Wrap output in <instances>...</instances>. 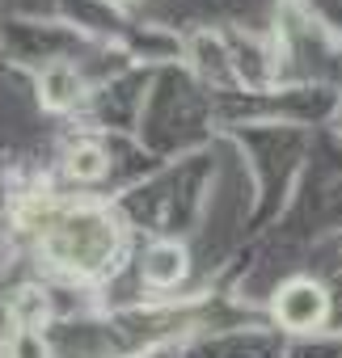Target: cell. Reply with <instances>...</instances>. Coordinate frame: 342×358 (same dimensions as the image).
Returning a JSON list of instances; mask_svg holds the SVG:
<instances>
[{
    "instance_id": "52a82bcc",
    "label": "cell",
    "mask_w": 342,
    "mask_h": 358,
    "mask_svg": "<svg viewBox=\"0 0 342 358\" xmlns=\"http://www.w3.org/2000/svg\"><path fill=\"white\" fill-rule=\"evenodd\" d=\"M9 358H51V350L34 329H18L9 341Z\"/></svg>"
},
{
    "instance_id": "5b68a950",
    "label": "cell",
    "mask_w": 342,
    "mask_h": 358,
    "mask_svg": "<svg viewBox=\"0 0 342 358\" xmlns=\"http://www.w3.org/2000/svg\"><path fill=\"white\" fill-rule=\"evenodd\" d=\"M106 169H110V160L97 143H76L68 152V177L72 182H102Z\"/></svg>"
},
{
    "instance_id": "8992f818",
    "label": "cell",
    "mask_w": 342,
    "mask_h": 358,
    "mask_svg": "<svg viewBox=\"0 0 342 358\" xmlns=\"http://www.w3.org/2000/svg\"><path fill=\"white\" fill-rule=\"evenodd\" d=\"M13 316H18V324H22V329H34V324L47 316V295H43V291H34V287H26V291L13 299Z\"/></svg>"
},
{
    "instance_id": "7a4b0ae2",
    "label": "cell",
    "mask_w": 342,
    "mask_h": 358,
    "mask_svg": "<svg viewBox=\"0 0 342 358\" xmlns=\"http://www.w3.org/2000/svg\"><path fill=\"white\" fill-rule=\"evenodd\" d=\"M275 316L283 329H296V333H308V329H321L325 316H329V295L321 282L313 278H292L279 287L275 295Z\"/></svg>"
},
{
    "instance_id": "3957f363",
    "label": "cell",
    "mask_w": 342,
    "mask_h": 358,
    "mask_svg": "<svg viewBox=\"0 0 342 358\" xmlns=\"http://www.w3.org/2000/svg\"><path fill=\"white\" fill-rule=\"evenodd\" d=\"M144 282L148 287H178L182 274H186V249L174 245V241H160L144 253V266H139Z\"/></svg>"
},
{
    "instance_id": "277c9868",
    "label": "cell",
    "mask_w": 342,
    "mask_h": 358,
    "mask_svg": "<svg viewBox=\"0 0 342 358\" xmlns=\"http://www.w3.org/2000/svg\"><path fill=\"white\" fill-rule=\"evenodd\" d=\"M76 97H81V76H76V68L51 64V68L39 76V101H43L47 110H68V106H76Z\"/></svg>"
},
{
    "instance_id": "6da1fadb",
    "label": "cell",
    "mask_w": 342,
    "mask_h": 358,
    "mask_svg": "<svg viewBox=\"0 0 342 358\" xmlns=\"http://www.w3.org/2000/svg\"><path fill=\"white\" fill-rule=\"evenodd\" d=\"M114 249V228L106 220H68L60 228V236L51 241V253L64 262V266H81V270H93L106 262V253Z\"/></svg>"
}]
</instances>
